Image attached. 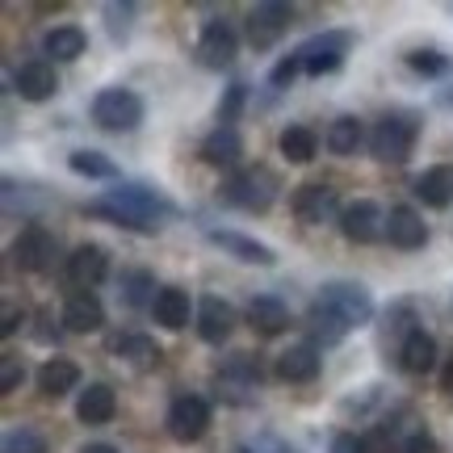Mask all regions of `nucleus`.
Returning a JSON list of instances; mask_svg holds the SVG:
<instances>
[{
    "instance_id": "obj_23",
    "label": "nucleus",
    "mask_w": 453,
    "mask_h": 453,
    "mask_svg": "<svg viewBox=\"0 0 453 453\" xmlns=\"http://www.w3.org/2000/svg\"><path fill=\"white\" fill-rule=\"evenodd\" d=\"M248 324H252V332H260V336H277V332H286V327H290V311H286L281 298L260 294V298L248 303Z\"/></svg>"
},
{
    "instance_id": "obj_25",
    "label": "nucleus",
    "mask_w": 453,
    "mask_h": 453,
    "mask_svg": "<svg viewBox=\"0 0 453 453\" xmlns=\"http://www.w3.org/2000/svg\"><path fill=\"white\" fill-rule=\"evenodd\" d=\"M399 361H403L407 373H428L437 365V340L428 336L424 327H411L403 336V349H399Z\"/></svg>"
},
{
    "instance_id": "obj_43",
    "label": "nucleus",
    "mask_w": 453,
    "mask_h": 453,
    "mask_svg": "<svg viewBox=\"0 0 453 453\" xmlns=\"http://www.w3.org/2000/svg\"><path fill=\"white\" fill-rule=\"evenodd\" d=\"M332 453H365V445H361L353 433H340V437L332 441Z\"/></svg>"
},
{
    "instance_id": "obj_5",
    "label": "nucleus",
    "mask_w": 453,
    "mask_h": 453,
    "mask_svg": "<svg viewBox=\"0 0 453 453\" xmlns=\"http://www.w3.org/2000/svg\"><path fill=\"white\" fill-rule=\"evenodd\" d=\"M93 122L101 130H113V134H127L143 122V97L130 93V88H101L93 97Z\"/></svg>"
},
{
    "instance_id": "obj_2",
    "label": "nucleus",
    "mask_w": 453,
    "mask_h": 453,
    "mask_svg": "<svg viewBox=\"0 0 453 453\" xmlns=\"http://www.w3.org/2000/svg\"><path fill=\"white\" fill-rule=\"evenodd\" d=\"M277 189H281V180L269 173V168H240L235 177L223 185V202L226 206H240L248 214H265L269 206L277 202Z\"/></svg>"
},
{
    "instance_id": "obj_7",
    "label": "nucleus",
    "mask_w": 453,
    "mask_h": 453,
    "mask_svg": "<svg viewBox=\"0 0 453 453\" xmlns=\"http://www.w3.org/2000/svg\"><path fill=\"white\" fill-rule=\"evenodd\" d=\"M353 47V34L349 30H327V34H315L307 38L303 47H294L303 55V72L307 76H327V72H336L344 64V50Z\"/></svg>"
},
{
    "instance_id": "obj_44",
    "label": "nucleus",
    "mask_w": 453,
    "mask_h": 453,
    "mask_svg": "<svg viewBox=\"0 0 453 453\" xmlns=\"http://www.w3.org/2000/svg\"><path fill=\"white\" fill-rule=\"evenodd\" d=\"M17 319H21V315H17V307H4V327H0V332H4V336H13Z\"/></svg>"
},
{
    "instance_id": "obj_29",
    "label": "nucleus",
    "mask_w": 453,
    "mask_h": 453,
    "mask_svg": "<svg viewBox=\"0 0 453 453\" xmlns=\"http://www.w3.org/2000/svg\"><path fill=\"white\" fill-rule=\"evenodd\" d=\"M113 353L127 357L130 365H139V370L160 365V344H156L151 336H139V332H130V336H118V340H113Z\"/></svg>"
},
{
    "instance_id": "obj_27",
    "label": "nucleus",
    "mask_w": 453,
    "mask_h": 453,
    "mask_svg": "<svg viewBox=\"0 0 453 453\" xmlns=\"http://www.w3.org/2000/svg\"><path fill=\"white\" fill-rule=\"evenodd\" d=\"M76 382H81V365L67 361V357H50L47 365L38 370V390L50 395V399H59V395H67V390H76Z\"/></svg>"
},
{
    "instance_id": "obj_11",
    "label": "nucleus",
    "mask_w": 453,
    "mask_h": 453,
    "mask_svg": "<svg viewBox=\"0 0 453 453\" xmlns=\"http://www.w3.org/2000/svg\"><path fill=\"white\" fill-rule=\"evenodd\" d=\"M197 55H202V64L214 67V72H223V67L235 64V55H240V34L231 21H206L202 26V38H197Z\"/></svg>"
},
{
    "instance_id": "obj_21",
    "label": "nucleus",
    "mask_w": 453,
    "mask_h": 453,
    "mask_svg": "<svg viewBox=\"0 0 453 453\" xmlns=\"http://www.w3.org/2000/svg\"><path fill=\"white\" fill-rule=\"evenodd\" d=\"M319 349L315 344H290L286 353L277 357V378L281 382H315L319 378Z\"/></svg>"
},
{
    "instance_id": "obj_40",
    "label": "nucleus",
    "mask_w": 453,
    "mask_h": 453,
    "mask_svg": "<svg viewBox=\"0 0 453 453\" xmlns=\"http://www.w3.org/2000/svg\"><path fill=\"white\" fill-rule=\"evenodd\" d=\"M21 378H26L21 357H13V353L0 357V390H4V395H9V390H17V387H21Z\"/></svg>"
},
{
    "instance_id": "obj_38",
    "label": "nucleus",
    "mask_w": 453,
    "mask_h": 453,
    "mask_svg": "<svg viewBox=\"0 0 453 453\" xmlns=\"http://www.w3.org/2000/svg\"><path fill=\"white\" fill-rule=\"evenodd\" d=\"M134 13H139V9H134L130 0H122V4H118V0H113V4H105V17H110V34L118 38V42H122V38L130 34V26H134Z\"/></svg>"
},
{
    "instance_id": "obj_6",
    "label": "nucleus",
    "mask_w": 453,
    "mask_h": 453,
    "mask_svg": "<svg viewBox=\"0 0 453 453\" xmlns=\"http://www.w3.org/2000/svg\"><path fill=\"white\" fill-rule=\"evenodd\" d=\"M416 147V122L407 113H387L378 127L370 130V151L382 164H403Z\"/></svg>"
},
{
    "instance_id": "obj_28",
    "label": "nucleus",
    "mask_w": 453,
    "mask_h": 453,
    "mask_svg": "<svg viewBox=\"0 0 453 453\" xmlns=\"http://www.w3.org/2000/svg\"><path fill=\"white\" fill-rule=\"evenodd\" d=\"M277 147H281V156L290 164H311L319 156V134L311 127H286L281 139H277Z\"/></svg>"
},
{
    "instance_id": "obj_24",
    "label": "nucleus",
    "mask_w": 453,
    "mask_h": 453,
    "mask_svg": "<svg viewBox=\"0 0 453 453\" xmlns=\"http://www.w3.org/2000/svg\"><path fill=\"white\" fill-rule=\"evenodd\" d=\"M113 411H118V399H113V387H105V382L84 387L81 399H76V416H81V424H110Z\"/></svg>"
},
{
    "instance_id": "obj_3",
    "label": "nucleus",
    "mask_w": 453,
    "mask_h": 453,
    "mask_svg": "<svg viewBox=\"0 0 453 453\" xmlns=\"http://www.w3.org/2000/svg\"><path fill=\"white\" fill-rule=\"evenodd\" d=\"M260 361L252 353H235V357H226L223 365H219V373H214V395L223 399V403H257V395H260Z\"/></svg>"
},
{
    "instance_id": "obj_14",
    "label": "nucleus",
    "mask_w": 453,
    "mask_h": 453,
    "mask_svg": "<svg viewBox=\"0 0 453 453\" xmlns=\"http://www.w3.org/2000/svg\"><path fill=\"white\" fill-rule=\"evenodd\" d=\"M13 93L21 101H50L59 93V76H55V64L47 59H30V64L17 67L13 76Z\"/></svg>"
},
{
    "instance_id": "obj_36",
    "label": "nucleus",
    "mask_w": 453,
    "mask_h": 453,
    "mask_svg": "<svg viewBox=\"0 0 453 453\" xmlns=\"http://www.w3.org/2000/svg\"><path fill=\"white\" fill-rule=\"evenodd\" d=\"M0 453H47V441H42V433H34V428H9Z\"/></svg>"
},
{
    "instance_id": "obj_22",
    "label": "nucleus",
    "mask_w": 453,
    "mask_h": 453,
    "mask_svg": "<svg viewBox=\"0 0 453 453\" xmlns=\"http://www.w3.org/2000/svg\"><path fill=\"white\" fill-rule=\"evenodd\" d=\"M243 156V139L240 130L231 127H214L206 139H202V160L214 164V168H231V164H240Z\"/></svg>"
},
{
    "instance_id": "obj_4",
    "label": "nucleus",
    "mask_w": 453,
    "mask_h": 453,
    "mask_svg": "<svg viewBox=\"0 0 453 453\" xmlns=\"http://www.w3.org/2000/svg\"><path fill=\"white\" fill-rule=\"evenodd\" d=\"M315 307H324L327 315H336L349 332L373 319V298H370V290L357 286V281H327L324 290L315 294Z\"/></svg>"
},
{
    "instance_id": "obj_39",
    "label": "nucleus",
    "mask_w": 453,
    "mask_h": 453,
    "mask_svg": "<svg viewBox=\"0 0 453 453\" xmlns=\"http://www.w3.org/2000/svg\"><path fill=\"white\" fill-rule=\"evenodd\" d=\"M298 72H303V55H298V50H290V55H286V59L269 72V84H273V88H290Z\"/></svg>"
},
{
    "instance_id": "obj_17",
    "label": "nucleus",
    "mask_w": 453,
    "mask_h": 453,
    "mask_svg": "<svg viewBox=\"0 0 453 453\" xmlns=\"http://www.w3.org/2000/svg\"><path fill=\"white\" fill-rule=\"evenodd\" d=\"M105 273H110V257H105L101 243H81V248L67 257V277H72V286H81V290H93Z\"/></svg>"
},
{
    "instance_id": "obj_35",
    "label": "nucleus",
    "mask_w": 453,
    "mask_h": 453,
    "mask_svg": "<svg viewBox=\"0 0 453 453\" xmlns=\"http://www.w3.org/2000/svg\"><path fill=\"white\" fill-rule=\"evenodd\" d=\"M407 67H411V72H420V76H428V81H441V76H449L453 72V59L445 55V50H437V47H420V50H411V55H407Z\"/></svg>"
},
{
    "instance_id": "obj_26",
    "label": "nucleus",
    "mask_w": 453,
    "mask_h": 453,
    "mask_svg": "<svg viewBox=\"0 0 453 453\" xmlns=\"http://www.w3.org/2000/svg\"><path fill=\"white\" fill-rule=\"evenodd\" d=\"M416 197H420L424 206H433V211H445L453 202V164L428 168V173L416 180Z\"/></svg>"
},
{
    "instance_id": "obj_10",
    "label": "nucleus",
    "mask_w": 453,
    "mask_h": 453,
    "mask_svg": "<svg viewBox=\"0 0 453 453\" xmlns=\"http://www.w3.org/2000/svg\"><path fill=\"white\" fill-rule=\"evenodd\" d=\"M340 231H344V240L349 243H373V240L387 235V214H382L378 202L357 197V202H349L344 214H340Z\"/></svg>"
},
{
    "instance_id": "obj_46",
    "label": "nucleus",
    "mask_w": 453,
    "mask_h": 453,
    "mask_svg": "<svg viewBox=\"0 0 453 453\" xmlns=\"http://www.w3.org/2000/svg\"><path fill=\"white\" fill-rule=\"evenodd\" d=\"M445 390H449V395H453V365H449V370H445Z\"/></svg>"
},
{
    "instance_id": "obj_13",
    "label": "nucleus",
    "mask_w": 453,
    "mask_h": 453,
    "mask_svg": "<svg viewBox=\"0 0 453 453\" xmlns=\"http://www.w3.org/2000/svg\"><path fill=\"white\" fill-rule=\"evenodd\" d=\"M294 214L311 226H324V223H332V219H340L344 206H340V197L332 185H303V189L294 194Z\"/></svg>"
},
{
    "instance_id": "obj_16",
    "label": "nucleus",
    "mask_w": 453,
    "mask_h": 453,
    "mask_svg": "<svg viewBox=\"0 0 453 453\" xmlns=\"http://www.w3.org/2000/svg\"><path fill=\"white\" fill-rule=\"evenodd\" d=\"M194 324H197V336L206 340V344H223V340L235 332V311H231V303H223V298L211 294V298L197 303Z\"/></svg>"
},
{
    "instance_id": "obj_30",
    "label": "nucleus",
    "mask_w": 453,
    "mask_h": 453,
    "mask_svg": "<svg viewBox=\"0 0 453 453\" xmlns=\"http://www.w3.org/2000/svg\"><path fill=\"white\" fill-rule=\"evenodd\" d=\"M324 143L332 156H357V147L365 143V127H361L357 118H336V122L327 127Z\"/></svg>"
},
{
    "instance_id": "obj_45",
    "label": "nucleus",
    "mask_w": 453,
    "mask_h": 453,
    "mask_svg": "<svg viewBox=\"0 0 453 453\" xmlns=\"http://www.w3.org/2000/svg\"><path fill=\"white\" fill-rule=\"evenodd\" d=\"M81 453H122V449H113V445H105V441H93V445H84Z\"/></svg>"
},
{
    "instance_id": "obj_1",
    "label": "nucleus",
    "mask_w": 453,
    "mask_h": 453,
    "mask_svg": "<svg viewBox=\"0 0 453 453\" xmlns=\"http://www.w3.org/2000/svg\"><path fill=\"white\" fill-rule=\"evenodd\" d=\"M88 214L151 235V231H160V223L173 214V206H168L156 189H147V185H118V189H110L105 197H97V202L88 206Z\"/></svg>"
},
{
    "instance_id": "obj_31",
    "label": "nucleus",
    "mask_w": 453,
    "mask_h": 453,
    "mask_svg": "<svg viewBox=\"0 0 453 453\" xmlns=\"http://www.w3.org/2000/svg\"><path fill=\"white\" fill-rule=\"evenodd\" d=\"M84 47H88V38H84L81 26H55V30L47 34V42H42V50L47 55H55V59H81Z\"/></svg>"
},
{
    "instance_id": "obj_19",
    "label": "nucleus",
    "mask_w": 453,
    "mask_h": 453,
    "mask_svg": "<svg viewBox=\"0 0 453 453\" xmlns=\"http://www.w3.org/2000/svg\"><path fill=\"white\" fill-rule=\"evenodd\" d=\"M64 327L67 332H101L105 327V307L93 290H76L64 303Z\"/></svg>"
},
{
    "instance_id": "obj_37",
    "label": "nucleus",
    "mask_w": 453,
    "mask_h": 453,
    "mask_svg": "<svg viewBox=\"0 0 453 453\" xmlns=\"http://www.w3.org/2000/svg\"><path fill=\"white\" fill-rule=\"evenodd\" d=\"M243 101H248V84H226L223 101H219V127L235 130V122H240V113H243Z\"/></svg>"
},
{
    "instance_id": "obj_12",
    "label": "nucleus",
    "mask_w": 453,
    "mask_h": 453,
    "mask_svg": "<svg viewBox=\"0 0 453 453\" xmlns=\"http://www.w3.org/2000/svg\"><path fill=\"white\" fill-rule=\"evenodd\" d=\"M206 428H211V407H206V399L177 395L173 407H168V433H173L180 445H189V441L206 437Z\"/></svg>"
},
{
    "instance_id": "obj_41",
    "label": "nucleus",
    "mask_w": 453,
    "mask_h": 453,
    "mask_svg": "<svg viewBox=\"0 0 453 453\" xmlns=\"http://www.w3.org/2000/svg\"><path fill=\"white\" fill-rule=\"evenodd\" d=\"M248 449H252V453H298L294 445H286L281 437H257V441H248Z\"/></svg>"
},
{
    "instance_id": "obj_32",
    "label": "nucleus",
    "mask_w": 453,
    "mask_h": 453,
    "mask_svg": "<svg viewBox=\"0 0 453 453\" xmlns=\"http://www.w3.org/2000/svg\"><path fill=\"white\" fill-rule=\"evenodd\" d=\"M156 277L143 273V269H130V273L118 277V298L127 307H143V303H156Z\"/></svg>"
},
{
    "instance_id": "obj_33",
    "label": "nucleus",
    "mask_w": 453,
    "mask_h": 453,
    "mask_svg": "<svg viewBox=\"0 0 453 453\" xmlns=\"http://www.w3.org/2000/svg\"><path fill=\"white\" fill-rule=\"evenodd\" d=\"M67 164H72L76 177H88V180H113L118 177V164H113L110 156H101V151H72Z\"/></svg>"
},
{
    "instance_id": "obj_34",
    "label": "nucleus",
    "mask_w": 453,
    "mask_h": 453,
    "mask_svg": "<svg viewBox=\"0 0 453 453\" xmlns=\"http://www.w3.org/2000/svg\"><path fill=\"white\" fill-rule=\"evenodd\" d=\"M307 327H311V340H315V344H340V340L349 336V327L340 324L336 315H327L324 307H315V303H311V311H307Z\"/></svg>"
},
{
    "instance_id": "obj_42",
    "label": "nucleus",
    "mask_w": 453,
    "mask_h": 453,
    "mask_svg": "<svg viewBox=\"0 0 453 453\" xmlns=\"http://www.w3.org/2000/svg\"><path fill=\"white\" fill-rule=\"evenodd\" d=\"M403 453H441V445L428 437V433H416V437H407Z\"/></svg>"
},
{
    "instance_id": "obj_18",
    "label": "nucleus",
    "mask_w": 453,
    "mask_h": 453,
    "mask_svg": "<svg viewBox=\"0 0 453 453\" xmlns=\"http://www.w3.org/2000/svg\"><path fill=\"white\" fill-rule=\"evenodd\" d=\"M387 240L395 243V248H403V252H416V248L428 243V223H424L411 206H395V211L387 214Z\"/></svg>"
},
{
    "instance_id": "obj_20",
    "label": "nucleus",
    "mask_w": 453,
    "mask_h": 453,
    "mask_svg": "<svg viewBox=\"0 0 453 453\" xmlns=\"http://www.w3.org/2000/svg\"><path fill=\"white\" fill-rule=\"evenodd\" d=\"M151 315H156V324L160 327L180 332V327H189V315H197V311H194L189 294L180 290V286H160L156 303H151Z\"/></svg>"
},
{
    "instance_id": "obj_9",
    "label": "nucleus",
    "mask_w": 453,
    "mask_h": 453,
    "mask_svg": "<svg viewBox=\"0 0 453 453\" xmlns=\"http://www.w3.org/2000/svg\"><path fill=\"white\" fill-rule=\"evenodd\" d=\"M294 26V9L290 4H281V0H265V4H257L252 13H248V42L257 50H269L281 38V34Z\"/></svg>"
},
{
    "instance_id": "obj_8",
    "label": "nucleus",
    "mask_w": 453,
    "mask_h": 453,
    "mask_svg": "<svg viewBox=\"0 0 453 453\" xmlns=\"http://www.w3.org/2000/svg\"><path fill=\"white\" fill-rule=\"evenodd\" d=\"M59 257V240L50 235L47 226H26L13 240V265L26 273H47Z\"/></svg>"
},
{
    "instance_id": "obj_15",
    "label": "nucleus",
    "mask_w": 453,
    "mask_h": 453,
    "mask_svg": "<svg viewBox=\"0 0 453 453\" xmlns=\"http://www.w3.org/2000/svg\"><path fill=\"white\" fill-rule=\"evenodd\" d=\"M206 240L214 243V248H223L226 257H235V260H243V265H273V248L269 243H260V240H252V235H240V231H219V226H211L206 231Z\"/></svg>"
}]
</instances>
